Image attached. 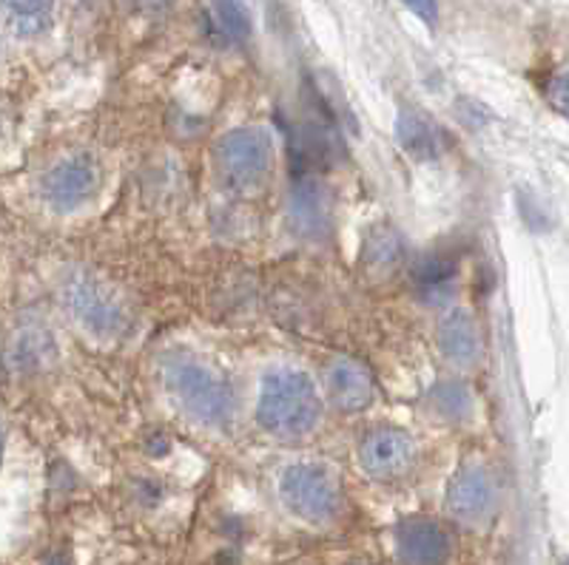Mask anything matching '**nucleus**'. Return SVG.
<instances>
[{
	"instance_id": "nucleus-14",
	"label": "nucleus",
	"mask_w": 569,
	"mask_h": 565,
	"mask_svg": "<svg viewBox=\"0 0 569 565\" xmlns=\"http://www.w3.org/2000/svg\"><path fill=\"white\" fill-rule=\"evenodd\" d=\"M396 134H399L401 149L408 151L413 160H433L441 151L439 125H433L416 109H401L399 122H396Z\"/></svg>"
},
{
	"instance_id": "nucleus-23",
	"label": "nucleus",
	"mask_w": 569,
	"mask_h": 565,
	"mask_svg": "<svg viewBox=\"0 0 569 565\" xmlns=\"http://www.w3.org/2000/svg\"><path fill=\"white\" fill-rule=\"evenodd\" d=\"M350 565H368V563H350Z\"/></svg>"
},
{
	"instance_id": "nucleus-19",
	"label": "nucleus",
	"mask_w": 569,
	"mask_h": 565,
	"mask_svg": "<svg viewBox=\"0 0 569 565\" xmlns=\"http://www.w3.org/2000/svg\"><path fill=\"white\" fill-rule=\"evenodd\" d=\"M433 401H436V406H439L441 415H447V417H465V415H470V410H472L470 392H467L465 384H456V381H447V384L436 386Z\"/></svg>"
},
{
	"instance_id": "nucleus-17",
	"label": "nucleus",
	"mask_w": 569,
	"mask_h": 565,
	"mask_svg": "<svg viewBox=\"0 0 569 565\" xmlns=\"http://www.w3.org/2000/svg\"><path fill=\"white\" fill-rule=\"evenodd\" d=\"M213 18L220 23L222 32L231 40H248L251 38V18H248L246 7L240 0H211Z\"/></svg>"
},
{
	"instance_id": "nucleus-6",
	"label": "nucleus",
	"mask_w": 569,
	"mask_h": 565,
	"mask_svg": "<svg viewBox=\"0 0 569 565\" xmlns=\"http://www.w3.org/2000/svg\"><path fill=\"white\" fill-rule=\"evenodd\" d=\"M100 188V168L98 160L89 151H74L66 154L63 160L54 162L43 174L40 193L46 205L54 208L58 213H69L83 208L86 202L94 200Z\"/></svg>"
},
{
	"instance_id": "nucleus-7",
	"label": "nucleus",
	"mask_w": 569,
	"mask_h": 565,
	"mask_svg": "<svg viewBox=\"0 0 569 565\" xmlns=\"http://www.w3.org/2000/svg\"><path fill=\"white\" fill-rule=\"evenodd\" d=\"M496 508V486L485 466L467 463L447 486V512L465 526H481Z\"/></svg>"
},
{
	"instance_id": "nucleus-3",
	"label": "nucleus",
	"mask_w": 569,
	"mask_h": 565,
	"mask_svg": "<svg viewBox=\"0 0 569 565\" xmlns=\"http://www.w3.org/2000/svg\"><path fill=\"white\" fill-rule=\"evenodd\" d=\"M60 296H63L66 310L100 339H114L129 327V310L123 299L94 273H83V270L69 273L63 279Z\"/></svg>"
},
{
	"instance_id": "nucleus-5",
	"label": "nucleus",
	"mask_w": 569,
	"mask_h": 565,
	"mask_svg": "<svg viewBox=\"0 0 569 565\" xmlns=\"http://www.w3.org/2000/svg\"><path fill=\"white\" fill-rule=\"evenodd\" d=\"M217 168L231 191H257L271 171V140L259 129L231 131L217 145Z\"/></svg>"
},
{
	"instance_id": "nucleus-12",
	"label": "nucleus",
	"mask_w": 569,
	"mask_h": 565,
	"mask_svg": "<svg viewBox=\"0 0 569 565\" xmlns=\"http://www.w3.org/2000/svg\"><path fill=\"white\" fill-rule=\"evenodd\" d=\"M328 395L342 412H362L373 401V379L359 361L339 359L328 370Z\"/></svg>"
},
{
	"instance_id": "nucleus-10",
	"label": "nucleus",
	"mask_w": 569,
	"mask_h": 565,
	"mask_svg": "<svg viewBox=\"0 0 569 565\" xmlns=\"http://www.w3.org/2000/svg\"><path fill=\"white\" fill-rule=\"evenodd\" d=\"M288 219L297 236L322 239L330 231V196L322 182L302 180L293 182L288 200Z\"/></svg>"
},
{
	"instance_id": "nucleus-1",
	"label": "nucleus",
	"mask_w": 569,
	"mask_h": 565,
	"mask_svg": "<svg viewBox=\"0 0 569 565\" xmlns=\"http://www.w3.org/2000/svg\"><path fill=\"white\" fill-rule=\"evenodd\" d=\"M322 401L317 384L299 370H271L262 381L257 421L273 437H302L319 424Z\"/></svg>"
},
{
	"instance_id": "nucleus-15",
	"label": "nucleus",
	"mask_w": 569,
	"mask_h": 565,
	"mask_svg": "<svg viewBox=\"0 0 569 565\" xmlns=\"http://www.w3.org/2000/svg\"><path fill=\"white\" fill-rule=\"evenodd\" d=\"M456 273H459V264L453 259L441 256V253H430V256H421L416 262L413 284L427 302H447V299L453 296Z\"/></svg>"
},
{
	"instance_id": "nucleus-21",
	"label": "nucleus",
	"mask_w": 569,
	"mask_h": 565,
	"mask_svg": "<svg viewBox=\"0 0 569 565\" xmlns=\"http://www.w3.org/2000/svg\"><path fill=\"white\" fill-rule=\"evenodd\" d=\"M547 97H550V103L556 105L561 114H567V74H556V80L550 83V91H547Z\"/></svg>"
},
{
	"instance_id": "nucleus-4",
	"label": "nucleus",
	"mask_w": 569,
	"mask_h": 565,
	"mask_svg": "<svg viewBox=\"0 0 569 565\" xmlns=\"http://www.w3.org/2000/svg\"><path fill=\"white\" fill-rule=\"evenodd\" d=\"M279 495L297 517L313 523V526H328L342 512V492H339L337 477L319 463L288 466L279 481Z\"/></svg>"
},
{
	"instance_id": "nucleus-11",
	"label": "nucleus",
	"mask_w": 569,
	"mask_h": 565,
	"mask_svg": "<svg viewBox=\"0 0 569 565\" xmlns=\"http://www.w3.org/2000/svg\"><path fill=\"white\" fill-rule=\"evenodd\" d=\"M54 355H58V347H54L52 330H46L38 322H23L9 335L3 359H7V366L12 373L32 375L52 364Z\"/></svg>"
},
{
	"instance_id": "nucleus-13",
	"label": "nucleus",
	"mask_w": 569,
	"mask_h": 565,
	"mask_svg": "<svg viewBox=\"0 0 569 565\" xmlns=\"http://www.w3.org/2000/svg\"><path fill=\"white\" fill-rule=\"evenodd\" d=\"M436 339H439L441 353L456 364H470L479 355V330H476V322L467 310L447 313L439 322Z\"/></svg>"
},
{
	"instance_id": "nucleus-22",
	"label": "nucleus",
	"mask_w": 569,
	"mask_h": 565,
	"mask_svg": "<svg viewBox=\"0 0 569 565\" xmlns=\"http://www.w3.org/2000/svg\"><path fill=\"white\" fill-rule=\"evenodd\" d=\"M0 452H3V432H0Z\"/></svg>"
},
{
	"instance_id": "nucleus-8",
	"label": "nucleus",
	"mask_w": 569,
	"mask_h": 565,
	"mask_svg": "<svg viewBox=\"0 0 569 565\" xmlns=\"http://www.w3.org/2000/svg\"><path fill=\"white\" fill-rule=\"evenodd\" d=\"M393 543L405 565H447L453 557V539L430 517L401 521L393 532Z\"/></svg>"
},
{
	"instance_id": "nucleus-9",
	"label": "nucleus",
	"mask_w": 569,
	"mask_h": 565,
	"mask_svg": "<svg viewBox=\"0 0 569 565\" xmlns=\"http://www.w3.org/2000/svg\"><path fill=\"white\" fill-rule=\"evenodd\" d=\"M359 463L376 481H393L413 466V444L399 430H376L359 444Z\"/></svg>"
},
{
	"instance_id": "nucleus-16",
	"label": "nucleus",
	"mask_w": 569,
	"mask_h": 565,
	"mask_svg": "<svg viewBox=\"0 0 569 565\" xmlns=\"http://www.w3.org/2000/svg\"><path fill=\"white\" fill-rule=\"evenodd\" d=\"M3 18L20 38H34L43 34L52 23L54 0H0Z\"/></svg>"
},
{
	"instance_id": "nucleus-2",
	"label": "nucleus",
	"mask_w": 569,
	"mask_h": 565,
	"mask_svg": "<svg viewBox=\"0 0 569 565\" xmlns=\"http://www.w3.org/2000/svg\"><path fill=\"white\" fill-rule=\"evenodd\" d=\"M162 381L171 398L202 424H222L231 415V384L206 361L188 353H169L162 359Z\"/></svg>"
},
{
	"instance_id": "nucleus-18",
	"label": "nucleus",
	"mask_w": 569,
	"mask_h": 565,
	"mask_svg": "<svg viewBox=\"0 0 569 565\" xmlns=\"http://www.w3.org/2000/svg\"><path fill=\"white\" fill-rule=\"evenodd\" d=\"M365 256L376 268H393L401 259V239L396 236L393 228H376L365 244Z\"/></svg>"
},
{
	"instance_id": "nucleus-20",
	"label": "nucleus",
	"mask_w": 569,
	"mask_h": 565,
	"mask_svg": "<svg viewBox=\"0 0 569 565\" xmlns=\"http://www.w3.org/2000/svg\"><path fill=\"white\" fill-rule=\"evenodd\" d=\"M410 12L419 14L425 20L427 27H436V20H439V0H401Z\"/></svg>"
}]
</instances>
